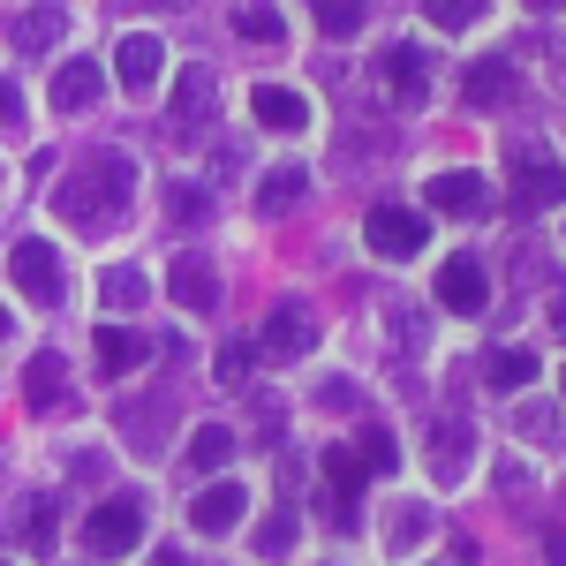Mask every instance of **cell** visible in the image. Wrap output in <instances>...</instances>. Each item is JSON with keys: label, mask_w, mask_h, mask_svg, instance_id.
Listing matches in <instances>:
<instances>
[{"label": "cell", "mask_w": 566, "mask_h": 566, "mask_svg": "<svg viewBox=\"0 0 566 566\" xmlns=\"http://www.w3.org/2000/svg\"><path fill=\"white\" fill-rule=\"evenodd\" d=\"M129 189H136V167H129V151H106L98 167H84L76 181H61V219H76V227H98V219H114L122 205H129Z\"/></svg>", "instance_id": "cell-1"}, {"label": "cell", "mask_w": 566, "mask_h": 566, "mask_svg": "<svg viewBox=\"0 0 566 566\" xmlns=\"http://www.w3.org/2000/svg\"><path fill=\"white\" fill-rule=\"evenodd\" d=\"M84 544H91V559H129L136 544H144V499L136 491H114L106 506H91Z\"/></svg>", "instance_id": "cell-2"}, {"label": "cell", "mask_w": 566, "mask_h": 566, "mask_svg": "<svg viewBox=\"0 0 566 566\" xmlns=\"http://www.w3.org/2000/svg\"><path fill=\"white\" fill-rule=\"evenodd\" d=\"M8 280L23 287V303H39V310H53L61 295H69V272H61V250H53V242H39V234L8 250Z\"/></svg>", "instance_id": "cell-3"}, {"label": "cell", "mask_w": 566, "mask_h": 566, "mask_svg": "<svg viewBox=\"0 0 566 566\" xmlns=\"http://www.w3.org/2000/svg\"><path fill=\"white\" fill-rule=\"evenodd\" d=\"M363 242H370L378 258H416V250L431 242V219L416 212V205H370V219H363Z\"/></svg>", "instance_id": "cell-4"}, {"label": "cell", "mask_w": 566, "mask_h": 566, "mask_svg": "<svg viewBox=\"0 0 566 566\" xmlns=\"http://www.w3.org/2000/svg\"><path fill=\"white\" fill-rule=\"evenodd\" d=\"M506 167H514V205H522V212H552V205H559V159H552L544 144H514Z\"/></svg>", "instance_id": "cell-5"}, {"label": "cell", "mask_w": 566, "mask_h": 566, "mask_svg": "<svg viewBox=\"0 0 566 566\" xmlns=\"http://www.w3.org/2000/svg\"><path fill=\"white\" fill-rule=\"evenodd\" d=\"M258 348L272 355V363H303V355L317 348V317H310L303 303H272V310H264Z\"/></svg>", "instance_id": "cell-6"}, {"label": "cell", "mask_w": 566, "mask_h": 566, "mask_svg": "<svg viewBox=\"0 0 566 566\" xmlns=\"http://www.w3.org/2000/svg\"><path fill=\"white\" fill-rule=\"evenodd\" d=\"M378 76H386V98L400 114H416V106L431 98V61H423L416 45H386V53H378Z\"/></svg>", "instance_id": "cell-7"}, {"label": "cell", "mask_w": 566, "mask_h": 566, "mask_svg": "<svg viewBox=\"0 0 566 566\" xmlns=\"http://www.w3.org/2000/svg\"><path fill=\"white\" fill-rule=\"evenodd\" d=\"M242 514H250V491H242V483H227V476L205 483V491L189 499V528H197V536H234Z\"/></svg>", "instance_id": "cell-8"}, {"label": "cell", "mask_w": 566, "mask_h": 566, "mask_svg": "<svg viewBox=\"0 0 566 566\" xmlns=\"http://www.w3.org/2000/svg\"><path fill=\"white\" fill-rule=\"evenodd\" d=\"M423 205L446 219H476L491 212V189H483V175H469V167H453V175H431L423 181Z\"/></svg>", "instance_id": "cell-9"}, {"label": "cell", "mask_w": 566, "mask_h": 566, "mask_svg": "<svg viewBox=\"0 0 566 566\" xmlns=\"http://www.w3.org/2000/svg\"><path fill=\"white\" fill-rule=\"evenodd\" d=\"M167 295L181 310H197V317H212L219 310V264L212 258H175L167 264Z\"/></svg>", "instance_id": "cell-10"}, {"label": "cell", "mask_w": 566, "mask_h": 566, "mask_svg": "<svg viewBox=\"0 0 566 566\" xmlns=\"http://www.w3.org/2000/svg\"><path fill=\"white\" fill-rule=\"evenodd\" d=\"M438 303L461 310V317H476V310L491 303V280H483V264H476V258H446V264H438Z\"/></svg>", "instance_id": "cell-11"}, {"label": "cell", "mask_w": 566, "mask_h": 566, "mask_svg": "<svg viewBox=\"0 0 566 566\" xmlns=\"http://www.w3.org/2000/svg\"><path fill=\"white\" fill-rule=\"evenodd\" d=\"M114 76H122L129 91H151L159 76H167V45L151 39V31H129V39L114 45Z\"/></svg>", "instance_id": "cell-12"}, {"label": "cell", "mask_w": 566, "mask_h": 566, "mask_svg": "<svg viewBox=\"0 0 566 566\" xmlns=\"http://www.w3.org/2000/svg\"><path fill=\"white\" fill-rule=\"evenodd\" d=\"M167 114H175V129H181V136H189V129H205V122L219 114V76H212V69H181L175 106H167Z\"/></svg>", "instance_id": "cell-13"}, {"label": "cell", "mask_w": 566, "mask_h": 566, "mask_svg": "<svg viewBox=\"0 0 566 566\" xmlns=\"http://www.w3.org/2000/svg\"><path fill=\"white\" fill-rule=\"evenodd\" d=\"M250 114H258L264 129H280V136H303L310 129V98H303V91H287V84H258V91H250Z\"/></svg>", "instance_id": "cell-14"}, {"label": "cell", "mask_w": 566, "mask_h": 566, "mask_svg": "<svg viewBox=\"0 0 566 566\" xmlns=\"http://www.w3.org/2000/svg\"><path fill=\"white\" fill-rule=\"evenodd\" d=\"M144 355H151L144 333H129V325H98V378H129Z\"/></svg>", "instance_id": "cell-15"}, {"label": "cell", "mask_w": 566, "mask_h": 566, "mask_svg": "<svg viewBox=\"0 0 566 566\" xmlns=\"http://www.w3.org/2000/svg\"><path fill=\"white\" fill-rule=\"evenodd\" d=\"M98 303H106V310H144V303H151V272H144V264H114V272H98Z\"/></svg>", "instance_id": "cell-16"}, {"label": "cell", "mask_w": 566, "mask_h": 566, "mask_svg": "<svg viewBox=\"0 0 566 566\" xmlns=\"http://www.w3.org/2000/svg\"><path fill=\"white\" fill-rule=\"evenodd\" d=\"M8 45H15V53L61 45V8H23V15H8Z\"/></svg>", "instance_id": "cell-17"}, {"label": "cell", "mask_w": 566, "mask_h": 566, "mask_svg": "<svg viewBox=\"0 0 566 566\" xmlns=\"http://www.w3.org/2000/svg\"><path fill=\"white\" fill-rule=\"evenodd\" d=\"M23 386H31V408H69V370H61V355H31V370H23Z\"/></svg>", "instance_id": "cell-18"}, {"label": "cell", "mask_w": 566, "mask_h": 566, "mask_svg": "<svg viewBox=\"0 0 566 566\" xmlns=\"http://www.w3.org/2000/svg\"><path fill=\"white\" fill-rule=\"evenodd\" d=\"M506 91H514V69H506V61L461 69V98H469V106H506Z\"/></svg>", "instance_id": "cell-19"}, {"label": "cell", "mask_w": 566, "mask_h": 566, "mask_svg": "<svg viewBox=\"0 0 566 566\" xmlns=\"http://www.w3.org/2000/svg\"><path fill=\"white\" fill-rule=\"evenodd\" d=\"M483 378H491V392H528V386H536V355H528V348H491Z\"/></svg>", "instance_id": "cell-20"}, {"label": "cell", "mask_w": 566, "mask_h": 566, "mask_svg": "<svg viewBox=\"0 0 566 566\" xmlns=\"http://www.w3.org/2000/svg\"><path fill=\"white\" fill-rule=\"evenodd\" d=\"M91 98H98V61H69V69L53 76V106H61V114H84Z\"/></svg>", "instance_id": "cell-21"}, {"label": "cell", "mask_w": 566, "mask_h": 566, "mask_svg": "<svg viewBox=\"0 0 566 566\" xmlns=\"http://www.w3.org/2000/svg\"><path fill=\"white\" fill-rule=\"evenodd\" d=\"M431 461H438V476H461V469H469V461H476V431H469V423H438L431 431Z\"/></svg>", "instance_id": "cell-22"}, {"label": "cell", "mask_w": 566, "mask_h": 566, "mask_svg": "<svg viewBox=\"0 0 566 566\" xmlns=\"http://www.w3.org/2000/svg\"><path fill=\"white\" fill-rule=\"evenodd\" d=\"M303 189H310V175H303V167H272V175L258 181V212H272V219H280L287 205H303Z\"/></svg>", "instance_id": "cell-23"}, {"label": "cell", "mask_w": 566, "mask_h": 566, "mask_svg": "<svg viewBox=\"0 0 566 566\" xmlns=\"http://www.w3.org/2000/svg\"><path fill=\"white\" fill-rule=\"evenodd\" d=\"M431 528H438L431 506H400V514H392V528H386V552H392V559H400V552H416Z\"/></svg>", "instance_id": "cell-24"}, {"label": "cell", "mask_w": 566, "mask_h": 566, "mask_svg": "<svg viewBox=\"0 0 566 566\" xmlns=\"http://www.w3.org/2000/svg\"><path fill=\"white\" fill-rule=\"evenodd\" d=\"M167 219H175V227H205V219H212V197H205L197 181H175V189H167Z\"/></svg>", "instance_id": "cell-25"}, {"label": "cell", "mask_w": 566, "mask_h": 566, "mask_svg": "<svg viewBox=\"0 0 566 566\" xmlns=\"http://www.w3.org/2000/svg\"><path fill=\"white\" fill-rule=\"evenodd\" d=\"M317 8V31L325 39H355L363 31V0H310Z\"/></svg>", "instance_id": "cell-26"}, {"label": "cell", "mask_w": 566, "mask_h": 566, "mask_svg": "<svg viewBox=\"0 0 566 566\" xmlns=\"http://www.w3.org/2000/svg\"><path fill=\"white\" fill-rule=\"evenodd\" d=\"M234 31H242L250 45H272V39H280V8H264V0H242V8H234Z\"/></svg>", "instance_id": "cell-27"}, {"label": "cell", "mask_w": 566, "mask_h": 566, "mask_svg": "<svg viewBox=\"0 0 566 566\" xmlns=\"http://www.w3.org/2000/svg\"><path fill=\"white\" fill-rule=\"evenodd\" d=\"M227 453H234V431H227V423H205V431L189 438V461H197V469H219Z\"/></svg>", "instance_id": "cell-28"}, {"label": "cell", "mask_w": 566, "mask_h": 566, "mask_svg": "<svg viewBox=\"0 0 566 566\" xmlns=\"http://www.w3.org/2000/svg\"><path fill=\"white\" fill-rule=\"evenodd\" d=\"M355 453H363L370 476H392V469H400V446H392L386 431H363V438H355Z\"/></svg>", "instance_id": "cell-29"}, {"label": "cell", "mask_w": 566, "mask_h": 566, "mask_svg": "<svg viewBox=\"0 0 566 566\" xmlns=\"http://www.w3.org/2000/svg\"><path fill=\"white\" fill-rule=\"evenodd\" d=\"M295 536H303L295 514H272V522L258 528V552H264V559H280V552H295Z\"/></svg>", "instance_id": "cell-30"}, {"label": "cell", "mask_w": 566, "mask_h": 566, "mask_svg": "<svg viewBox=\"0 0 566 566\" xmlns=\"http://www.w3.org/2000/svg\"><path fill=\"white\" fill-rule=\"evenodd\" d=\"M250 363H258L250 340H227V348H219V386H250Z\"/></svg>", "instance_id": "cell-31"}, {"label": "cell", "mask_w": 566, "mask_h": 566, "mask_svg": "<svg viewBox=\"0 0 566 566\" xmlns=\"http://www.w3.org/2000/svg\"><path fill=\"white\" fill-rule=\"evenodd\" d=\"M431 15L446 31H469V23H483V0H431Z\"/></svg>", "instance_id": "cell-32"}, {"label": "cell", "mask_w": 566, "mask_h": 566, "mask_svg": "<svg viewBox=\"0 0 566 566\" xmlns=\"http://www.w3.org/2000/svg\"><path fill=\"white\" fill-rule=\"evenodd\" d=\"M0 129H23V91L0 76Z\"/></svg>", "instance_id": "cell-33"}, {"label": "cell", "mask_w": 566, "mask_h": 566, "mask_svg": "<svg viewBox=\"0 0 566 566\" xmlns=\"http://www.w3.org/2000/svg\"><path fill=\"white\" fill-rule=\"evenodd\" d=\"M522 423H528L536 438H559V408H552V400H536V408H528Z\"/></svg>", "instance_id": "cell-34"}, {"label": "cell", "mask_w": 566, "mask_h": 566, "mask_svg": "<svg viewBox=\"0 0 566 566\" xmlns=\"http://www.w3.org/2000/svg\"><path fill=\"white\" fill-rule=\"evenodd\" d=\"M317 400H325V408H355V386H348V378H333V386L317 392Z\"/></svg>", "instance_id": "cell-35"}, {"label": "cell", "mask_w": 566, "mask_h": 566, "mask_svg": "<svg viewBox=\"0 0 566 566\" xmlns=\"http://www.w3.org/2000/svg\"><path fill=\"white\" fill-rule=\"evenodd\" d=\"M159 566H189V559H181V552H159Z\"/></svg>", "instance_id": "cell-36"}, {"label": "cell", "mask_w": 566, "mask_h": 566, "mask_svg": "<svg viewBox=\"0 0 566 566\" xmlns=\"http://www.w3.org/2000/svg\"><path fill=\"white\" fill-rule=\"evenodd\" d=\"M528 8H536V15H552V8H559V0H528Z\"/></svg>", "instance_id": "cell-37"}, {"label": "cell", "mask_w": 566, "mask_h": 566, "mask_svg": "<svg viewBox=\"0 0 566 566\" xmlns=\"http://www.w3.org/2000/svg\"><path fill=\"white\" fill-rule=\"evenodd\" d=\"M0 333H8V310H0Z\"/></svg>", "instance_id": "cell-38"}]
</instances>
